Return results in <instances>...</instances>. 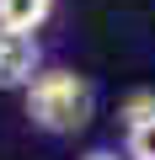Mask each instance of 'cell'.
I'll use <instances>...</instances> for the list:
<instances>
[{
  "label": "cell",
  "instance_id": "4",
  "mask_svg": "<svg viewBox=\"0 0 155 160\" xmlns=\"http://www.w3.org/2000/svg\"><path fill=\"white\" fill-rule=\"evenodd\" d=\"M150 118H155V91H134V96L123 102V123L139 128V123H150Z\"/></svg>",
  "mask_w": 155,
  "mask_h": 160
},
{
  "label": "cell",
  "instance_id": "3",
  "mask_svg": "<svg viewBox=\"0 0 155 160\" xmlns=\"http://www.w3.org/2000/svg\"><path fill=\"white\" fill-rule=\"evenodd\" d=\"M54 11V0H0V32H38Z\"/></svg>",
  "mask_w": 155,
  "mask_h": 160
},
{
  "label": "cell",
  "instance_id": "6",
  "mask_svg": "<svg viewBox=\"0 0 155 160\" xmlns=\"http://www.w3.org/2000/svg\"><path fill=\"white\" fill-rule=\"evenodd\" d=\"M80 160H118V155H112V149H86Z\"/></svg>",
  "mask_w": 155,
  "mask_h": 160
},
{
  "label": "cell",
  "instance_id": "2",
  "mask_svg": "<svg viewBox=\"0 0 155 160\" xmlns=\"http://www.w3.org/2000/svg\"><path fill=\"white\" fill-rule=\"evenodd\" d=\"M38 75V38L27 32H0V91L32 86Z\"/></svg>",
  "mask_w": 155,
  "mask_h": 160
},
{
  "label": "cell",
  "instance_id": "1",
  "mask_svg": "<svg viewBox=\"0 0 155 160\" xmlns=\"http://www.w3.org/2000/svg\"><path fill=\"white\" fill-rule=\"evenodd\" d=\"M27 118L43 133H75L91 123V86L75 69H38L27 86Z\"/></svg>",
  "mask_w": 155,
  "mask_h": 160
},
{
  "label": "cell",
  "instance_id": "5",
  "mask_svg": "<svg viewBox=\"0 0 155 160\" xmlns=\"http://www.w3.org/2000/svg\"><path fill=\"white\" fill-rule=\"evenodd\" d=\"M128 160H155V118L128 128Z\"/></svg>",
  "mask_w": 155,
  "mask_h": 160
}]
</instances>
